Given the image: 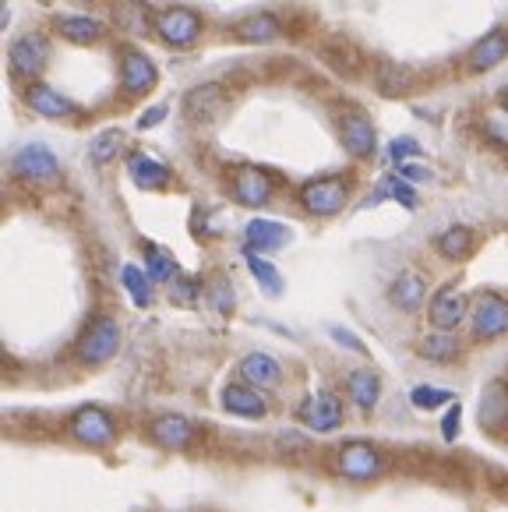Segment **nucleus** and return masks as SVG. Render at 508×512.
<instances>
[{"mask_svg": "<svg viewBox=\"0 0 508 512\" xmlns=\"http://www.w3.org/2000/svg\"><path fill=\"white\" fill-rule=\"evenodd\" d=\"M53 29L68 39V43H96V39L103 36V25L85 15H60L57 22H53Z\"/></svg>", "mask_w": 508, "mask_h": 512, "instance_id": "obj_29", "label": "nucleus"}, {"mask_svg": "<svg viewBox=\"0 0 508 512\" xmlns=\"http://www.w3.org/2000/svg\"><path fill=\"white\" fill-rule=\"evenodd\" d=\"M427 315H431V325L434 329H459V325L466 322V315H470V301H466V294L459 287H441L438 294L431 297V308H427Z\"/></svg>", "mask_w": 508, "mask_h": 512, "instance_id": "obj_13", "label": "nucleus"}, {"mask_svg": "<svg viewBox=\"0 0 508 512\" xmlns=\"http://www.w3.org/2000/svg\"><path fill=\"white\" fill-rule=\"evenodd\" d=\"M339 138H343V149L350 152L353 159H371L374 145H378L374 124L367 121L360 110H346L343 117H339Z\"/></svg>", "mask_w": 508, "mask_h": 512, "instance_id": "obj_15", "label": "nucleus"}, {"mask_svg": "<svg viewBox=\"0 0 508 512\" xmlns=\"http://www.w3.org/2000/svg\"><path fill=\"white\" fill-rule=\"evenodd\" d=\"M68 435L85 449H106V445L117 442V421L106 407L85 403L68 417Z\"/></svg>", "mask_w": 508, "mask_h": 512, "instance_id": "obj_3", "label": "nucleus"}, {"mask_svg": "<svg viewBox=\"0 0 508 512\" xmlns=\"http://www.w3.org/2000/svg\"><path fill=\"white\" fill-rule=\"evenodd\" d=\"M332 467H336L339 477H346V481H378L385 470H389V456L378 449V445L371 442H360V438H353V442H343L336 452V460H332Z\"/></svg>", "mask_w": 508, "mask_h": 512, "instance_id": "obj_1", "label": "nucleus"}, {"mask_svg": "<svg viewBox=\"0 0 508 512\" xmlns=\"http://www.w3.org/2000/svg\"><path fill=\"white\" fill-rule=\"evenodd\" d=\"M195 294H198L195 279H184V276H177V279H173V287H170V297H173V301H180V304H191V301H195Z\"/></svg>", "mask_w": 508, "mask_h": 512, "instance_id": "obj_39", "label": "nucleus"}, {"mask_svg": "<svg viewBox=\"0 0 508 512\" xmlns=\"http://www.w3.org/2000/svg\"><path fill=\"white\" fill-rule=\"evenodd\" d=\"M424 297H427V283H424V276H420V272L406 269V272H399V276L392 279V287H389V304H392V308L417 311L420 304H424Z\"/></svg>", "mask_w": 508, "mask_h": 512, "instance_id": "obj_22", "label": "nucleus"}, {"mask_svg": "<svg viewBox=\"0 0 508 512\" xmlns=\"http://www.w3.org/2000/svg\"><path fill=\"white\" fill-rule=\"evenodd\" d=\"M237 375H240V382L254 385V389H262V392L279 389V385H283V368H279V361L269 354H262V350L247 354L244 361L237 364Z\"/></svg>", "mask_w": 508, "mask_h": 512, "instance_id": "obj_17", "label": "nucleus"}, {"mask_svg": "<svg viewBox=\"0 0 508 512\" xmlns=\"http://www.w3.org/2000/svg\"><path fill=\"white\" fill-rule=\"evenodd\" d=\"M219 407L230 417H244V421H262L269 417V400H265L262 389H254L247 382H230L219 392Z\"/></svg>", "mask_w": 508, "mask_h": 512, "instance_id": "obj_9", "label": "nucleus"}, {"mask_svg": "<svg viewBox=\"0 0 508 512\" xmlns=\"http://www.w3.org/2000/svg\"><path fill=\"white\" fill-rule=\"evenodd\" d=\"M477 421L480 428H501L508 421V382L505 378H494L484 385L480 392V407H477Z\"/></svg>", "mask_w": 508, "mask_h": 512, "instance_id": "obj_19", "label": "nucleus"}, {"mask_svg": "<svg viewBox=\"0 0 508 512\" xmlns=\"http://www.w3.org/2000/svg\"><path fill=\"white\" fill-rule=\"evenodd\" d=\"M381 195L396 198V202H403L406 209H413V205H417V195H413V188H410V181H406V177H385V181H381Z\"/></svg>", "mask_w": 508, "mask_h": 512, "instance_id": "obj_36", "label": "nucleus"}, {"mask_svg": "<svg viewBox=\"0 0 508 512\" xmlns=\"http://www.w3.org/2000/svg\"><path fill=\"white\" fill-rule=\"evenodd\" d=\"M156 32L170 46H191L202 32V18L191 8H166L156 15Z\"/></svg>", "mask_w": 508, "mask_h": 512, "instance_id": "obj_12", "label": "nucleus"}, {"mask_svg": "<svg viewBox=\"0 0 508 512\" xmlns=\"http://www.w3.org/2000/svg\"><path fill=\"white\" fill-rule=\"evenodd\" d=\"M145 272L156 283H170V279H177V262L163 248H156V244H145Z\"/></svg>", "mask_w": 508, "mask_h": 512, "instance_id": "obj_33", "label": "nucleus"}, {"mask_svg": "<svg viewBox=\"0 0 508 512\" xmlns=\"http://www.w3.org/2000/svg\"><path fill=\"white\" fill-rule=\"evenodd\" d=\"M417 354L424 357V361L449 364V361H456V357H459V339L452 336V332H445V329H434L417 343Z\"/></svg>", "mask_w": 508, "mask_h": 512, "instance_id": "obj_28", "label": "nucleus"}, {"mask_svg": "<svg viewBox=\"0 0 508 512\" xmlns=\"http://www.w3.org/2000/svg\"><path fill=\"white\" fill-rule=\"evenodd\" d=\"M470 325L477 339H501L508 332V301L494 290L477 294L470 304Z\"/></svg>", "mask_w": 508, "mask_h": 512, "instance_id": "obj_7", "label": "nucleus"}, {"mask_svg": "<svg viewBox=\"0 0 508 512\" xmlns=\"http://www.w3.org/2000/svg\"><path fill=\"white\" fill-rule=\"evenodd\" d=\"M297 421L304 424V428L318 431V435L343 428V400L329 389L314 392V396H307V400L297 407Z\"/></svg>", "mask_w": 508, "mask_h": 512, "instance_id": "obj_8", "label": "nucleus"}, {"mask_svg": "<svg viewBox=\"0 0 508 512\" xmlns=\"http://www.w3.org/2000/svg\"><path fill=\"white\" fill-rule=\"evenodd\" d=\"M120 145H124V131H120V128L99 131V135L89 142V159H92L96 166L113 163V159H117V152H120Z\"/></svg>", "mask_w": 508, "mask_h": 512, "instance_id": "obj_31", "label": "nucleus"}, {"mask_svg": "<svg viewBox=\"0 0 508 512\" xmlns=\"http://www.w3.org/2000/svg\"><path fill=\"white\" fill-rule=\"evenodd\" d=\"M209 297H212V304L223 311V315H226V311H233V287L226 283V279H216V283H212Z\"/></svg>", "mask_w": 508, "mask_h": 512, "instance_id": "obj_37", "label": "nucleus"}, {"mask_svg": "<svg viewBox=\"0 0 508 512\" xmlns=\"http://www.w3.org/2000/svg\"><path fill=\"white\" fill-rule=\"evenodd\" d=\"M434 248H438L441 258H449V262H463V258H470L477 251V234H473L470 226H449L445 234H438Z\"/></svg>", "mask_w": 508, "mask_h": 512, "instance_id": "obj_26", "label": "nucleus"}, {"mask_svg": "<svg viewBox=\"0 0 508 512\" xmlns=\"http://www.w3.org/2000/svg\"><path fill=\"white\" fill-rule=\"evenodd\" d=\"M120 283H124V290L131 294V301H135L138 308H149L152 304V276L149 272H142L138 265H124V269H120Z\"/></svg>", "mask_w": 508, "mask_h": 512, "instance_id": "obj_30", "label": "nucleus"}, {"mask_svg": "<svg viewBox=\"0 0 508 512\" xmlns=\"http://www.w3.org/2000/svg\"><path fill=\"white\" fill-rule=\"evenodd\" d=\"M25 103H29L39 117H53V121H57V117H71V113H75V103H71L68 96H60L57 89H50V85H43V82L29 85V92H25Z\"/></svg>", "mask_w": 508, "mask_h": 512, "instance_id": "obj_24", "label": "nucleus"}, {"mask_svg": "<svg viewBox=\"0 0 508 512\" xmlns=\"http://www.w3.org/2000/svg\"><path fill=\"white\" fill-rule=\"evenodd\" d=\"M456 431H459V403L445 414V421H441V435L445 438H456Z\"/></svg>", "mask_w": 508, "mask_h": 512, "instance_id": "obj_41", "label": "nucleus"}, {"mask_svg": "<svg viewBox=\"0 0 508 512\" xmlns=\"http://www.w3.org/2000/svg\"><path fill=\"white\" fill-rule=\"evenodd\" d=\"M11 170H15V177H22V181H53V177L60 174V163L46 145L36 142V145H25V149L15 152Z\"/></svg>", "mask_w": 508, "mask_h": 512, "instance_id": "obj_16", "label": "nucleus"}, {"mask_svg": "<svg viewBox=\"0 0 508 512\" xmlns=\"http://www.w3.org/2000/svg\"><path fill=\"white\" fill-rule=\"evenodd\" d=\"M244 258H247V269H251V276L258 279V283H262V287H265V294L276 297L279 290H283V279H279L276 265L265 262V258L258 255V251H251V248H247V255H244Z\"/></svg>", "mask_w": 508, "mask_h": 512, "instance_id": "obj_32", "label": "nucleus"}, {"mask_svg": "<svg viewBox=\"0 0 508 512\" xmlns=\"http://www.w3.org/2000/svg\"><path fill=\"white\" fill-rule=\"evenodd\" d=\"M399 177H406V181H427V177H431V174H427L424 166H410V163H403V166H399Z\"/></svg>", "mask_w": 508, "mask_h": 512, "instance_id": "obj_42", "label": "nucleus"}, {"mask_svg": "<svg viewBox=\"0 0 508 512\" xmlns=\"http://www.w3.org/2000/svg\"><path fill=\"white\" fill-rule=\"evenodd\" d=\"M346 396H350V403L357 410L371 414V410L378 407V400H381V378H378V371H371V368L350 371V375H346Z\"/></svg>", "mask_w": 508, "mask_h": 512, "instance_id": "obj_20", "label": "nucleus"}, {"mask_svg": "<svg viewBox=\"0 0 508 512\" xmlns=\"http://www.w3.org/2000/svg\"><path fill=\"white\" fill-rule=\"evenodd\" d=\"M110 18L117 29L131 32V36H142V32H149V25H156V22H149L152 15H149V4H145V0H117Z\"/></svg>", "mask_w": 508, "mask_h": 512, "instance_id": "obj_27", "label": "nucleus"}, {"mask_svg": "<svg viewBox=\"0 0 508 512\" xmlns=\"http://www.w3.org/2000/svg\"><path fill=\"white\" fill-rule=\"evenodd\" d=\"M350 202V181L346 177H314L300 188V205L311 216H336Z\"/></svg>", "mask_w": 508, "mask_h": 512, "instance_id": "obj_4", "label": "nucleus"}, {"mask_svg": "<svg viewBox=\"0 0 508 512\" xmlns=\"http://www.w3.org/2000/svg\"><path fill=\"white\" fill-rule=\"evenodd\" d=\"M120 339H124V332H120L117 318H110V315L92 318L75 343L78 364H85V368H99V364H106L110 357H117Z\"/></svg>", "mask_w": 508, "mask_h": 512, "instance_id": "obj_2", "label": "nucleus"}, {"mask_svg": "<svg viewBox=\"0 0 508 512\" xmlns=\"http://www.w3.org/2000/svg\"><path fill=\"white\" fill-rule=\"evenodd\" d=\"M332 339H339V343H346V347H353L357 354H364V343H360L357 336H350L346 329H332Z\"/></svg>", "mask_w": 508, "mask_h": 512, "instance_id": "obj_43", "label": "nucleus"}, {"mask_svg": "<svg viewBox=\"0 0 508 512\" xmlns=\"http://www.w3.org/2000/svg\"><path fill=\"white\" fill-rule=\"evenodd\" d=\"M163 117H166V106H152V110L149 113H142V117H138V128H156V124L159 121H163Z\"/></svg>", "mask_w": 508, "mask_h": 512, "instance_id": "obj_40", "label": "nucleus"}, {"mask_svg": "<svg viewBox=\"0 0 508 512\" xmlns=\"http://www.w3.org/2000/svg\"><path fill=\"white\" fill-rule=\"evenodd\" d=\"M156 64L145 57L135 46H124L120 50V85H124L127 96H145V92L156 89Z\"/></svg>", "mask_w": 508, "mask_h": 512, "instance_id": "obj_10", "label": "nucleus"}, {"mask_svg": "<svg viewBox=\"0 0 508 512\" xmlns=\"http://www.w3.org/2000/svg\"><path fill=\"white\" fill-rule=\"evenodd\" d=\"M374 85H378L385 96H399V92H410L413 78L406 68H399V64H381L378 68V78H374Z\"/></svg>", "mask_w": 508, "mask_h": 512, "instance_id": "obj_34", "label": "nucleus"}, {"mask_svg": "<svg viewBox=\"0 0 508 512\" xmlns=\"http://www.w3.org/2000/svg\"><path fill=\"white\" fill-rule=\"evenodd\" d=\"M244 234H247V248L258 251V255L262 251H279L290 244V230L283 223H272V219H251Z\"/></svg>", "mask_w": 508, "mask_h": 512, "instance_id": "obj_23", "label": "nucleus"}, {"mask_svg": "<svg viewBox=\"0 0 508 512\" xmlns=\"http://www.w3.org/2000/svg\"><path fill=\"white\" fill-rule=\"evenodd\" d=\"M505 57H508V32L505 29H491L470 50V61H466V68H470L473 75H480V71H491L494 64H501Z\"/></svg>", "mask_w": 508, "mask_h": 512, "instance_id": "obj_21", "label": "nucleus"}, {"mask_svg": "<svg viewBox=\"0 0 508 512\" xmlns=\"http://www.w3.org/2000/svg\"><path fill=\"white\" fill-rule=\"evenodd\" d=\"M127 174L142 191H163L173 184V174L159 163L156 156H145V152H131L127 156Z\"/></svg>", "mask_w": 508, "mask_h": 512, "instance_id": "obj_18", "label": "nucleus"}, {"mask_svg": "<svg viewBox=\"0 0 508 512\" xmlns=\"http://www.w3.org/2000/svg\"><path fill=\"white\" fill-rule=\"evenodd\" d=\"M145 435H149V442L159 445V449L184 452V449H191V445L198 442L202 428H198V424L191 421V417H184V414H159V417H152V421H149Z\"/></svg>", "mask_w": 508, "mask_h": 512, "instance_id": "obj_5", "label": "nucleus"}, {"mask_svg": "<svg viewBox=\"0 0 508 512\" xmlns=\"http://www.w3.org/2000/svg\"><path fill=\"white\" fill-rule=\"evenodd\" d=\"M230 191L247 209H262V205L272 202V177L258 166H237L230 177Z\"/></svg>", "mask_w": 508, "mask_h": 512, "instance_id": "obj_11", "label": "nucleus"}, {"mask_svg": "<svg viewBox=\"0 0 508 512\" xmlns=\"http://www.w3.org/2000/svg\"><path fill=\"white\" fill-rule=\"evenodd\" d=\"M230 106V92H226V85L219 82H205V85H195V89L184 96V113L191 117V121H216L219 113Z\"/></svg>", "mask_w": 508, "mask_h": 512, "instance_id": "obj_14", "label": "nucleus"}, {"mask_svg": "<svg viewBox=\"0 0 508 512\" xmlns=\"http://www.w3.org/2000/svg\"><path fill=\"white\" fill-rule=\"evenodd\" d=\"M46 61H50V43H46V36H39V32H25V36H18L8 50L11 75L22 78V82H32V78L43 75Z\"/></svg>", "mask_w": 508, "mask_h": 512, "instance_id": "obj_6", "label": "nucleus"}, {"mask_svg": "<svg viewBox=\"0 0 508 512\" xmlns=\"http://www.w3.org/2000/svg\"><path fill=\"white\" fill-rule=\"evenodd\" d=\"M410 400L417 410H434V407H445V403H452V392L445 389H434V385H417V389L410 392Z\"/></svg>", "mask_w": 508, "mask_h": 512, "instance_id": "obj_35", "label": "nucleus"}, {"mask_svg": "<svg viewBox=\"0 0 508 512\" xmlns=\"http://www.w3.org/2000/svg\"><path fill=\"white\" fill-rule=\"evenodd\" d=\"M501 106H505V110H508V89L501 92Z\"/></svg>", "mask_w": 508, "mask_h": 512, "instance_id": "obj_44", "label": "nucleus"}, {"mask_svg": "<svg viewBox=\"0 0 508 512\" xmlns=\"http://www.w3.org/2000/svg\"><path fill=\"white\" fill-rule=\"evenodd\" d=\"M279 36V18L269 11H258V15H247L233 25V39L240 43H272Z\"/></svg>", "mask_w": 508, "mask_h": 512, "instance_id": "obj_25", "label": "nucleus"}, {"mask_svg": "<svg viewBox=\"0 0 508 512\" xmlns=\"http://www.w3.org/2000/svg\"><path fill=\"white\" fill-rule=\"evenodd\" d=\"M406 156H420V145L413 142V138H396V142L389 145V159H392V163L403 166Z\"/></svg>", "mask_w": 508, "mask_h": 512, "instance_id": "obj_38", "label": "nucleus"}]
</instances>
